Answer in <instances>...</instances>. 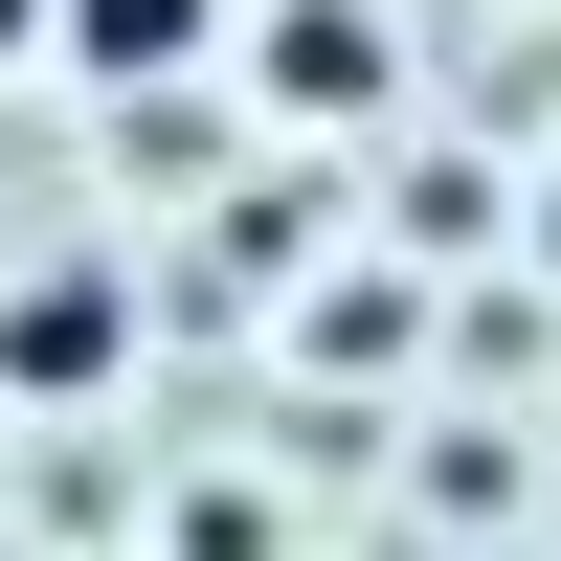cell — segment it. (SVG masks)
<instances>
[{"label": "cell", "instance_id": "1", "mask_svg": "<svg viewBox=\"0 0 561 561\" xmlns=\"http://www.w3.org/2000/svg\"><path fill=\"white\" fill-rule=\"evenodd\" d=\"M225 45H248V90H270L293 135H359V113L404 90V23H382V0H270V23H225Z\"/></svg>", "mask_w": 561, "mask_h": 561}, {"label": "cell", "instance_id": "2", "mask_svg": "<svg viewBox=\"0 0 561 561\" xmlns=\"http://www.w3.org/2000/svg\"><path fill=\"white\" fill-rule=\"evenodd\" d=\"M113 359H135V293H113V270H23V293H0V382H23V404H90Z\"/></svg>", "mask_w": 561, "mask_h": 561}, {"label": "cell", "instance_id": "3", "mask_svg": "<svg viewBox=\"0 0 561 561\" xmlns=\"http://www.w3.org/2000/svg\"><path fill=\"white\" fill-rule=\"evenodd\" d=\"M225 23H248V0H45V45H68L90 90H180V68H225Z\"/></svg>", "mask_w": 561, "mask_h": 561}]
</instances>
